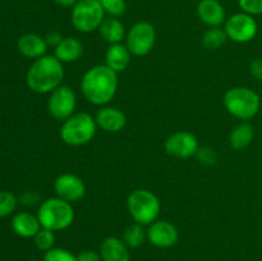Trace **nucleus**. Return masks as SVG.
I'll return each mask as SVG.
<instances>
[{
	"instance_id": "nucleus-1",
	"label": "nucleus",
	"mask_w": 262,
	"mask_h": 261,
	"mask_svg": "<svg viewBox=\"0 0 262 261\" xmlns=\"http://www.w3.org/2000/svg\"><path fill=\"white\" fill-rule=\"evenodd\" d=\"M118 73L106 64L90 68L81 79V91L91 104L102 106L114 99L118 91Z\"/></svg>"
},
{
	"instance_id": "nucleus-2",
	"label": "nucleus",
	"mask_w": 262,
	"mask_h": 261,
	"mask_svg": "<svg viewBox=\"0 0 262 261\" xmlns=\"http://www.w3.org/2000/svg\"><path fill=\"white\" fill-rule=\"evenodd\" d=\"M63 78V63L55 55H43L36 59L26 76L27 86L36 94H50L61 86Z\"/></svg>"
},
{
	"instance_id": "nucleus-3",
	"label": "nucleus",
	"mask_w": 262,
	"mask_h": 261,
	"mask_svg": "<svg viewBox=\"0 0 262 261\" xmlns=\"http://www.w3.org/2000/svg\"><path fill=\"white\" fill-rule=\"evenodd\" d=\"M223 102L230 115L242 120L256 117L261 106V99L257 92L243 86L228 90L223 97Z\"/></svg>"
},
{
	"instance_id": "nucleus-4",
	"label": "nucleus",
	"mask_w": 262,
	"mask_h": 261,
	"mask_svg": "<svg viewBox=\"0 0 262 261\" xmlns=\"http://www.w3.org/2000/svg\"><path fill=\"white\" fill-rule=\"evenodd\" d=\"M37 217L42 228L53 232H59L71 227L74 222V210L71 202L59 197H50L41 202L37 211Z\"/></svg>"
},
{
	"instance_id": "nucleus-5",
	"label": "nucleus",
	"mask_w": 262,
	"mask_h": 261,
	"mask_svg": "<svg viewBox=\"0 0 262 261\" xmlns=\"http://www.w3.org/2000/svg\"><path fill=\"white\" fill-rule=\"evenodd\" d=\"M97 130L96 119L89 113H74L64 120L60 128V138L66 145L78 147L92 141Z\"/></svg>"
},
{
	"instance_id": "nucleus-6",
	"label": "nucleus",
	"mask_w": 262,
	"mask_h": 261,
	"mask_svg": "<svg viewBox=\"0 0 262 261\" xmlns=\"http://www.w3.org/2000/svg\"><path fill=\"white\" fill-rule=\"evenodd\" d=\"M127 209L135 223L141 225H150L156 222L161 211L159 197L154 192L145 188H138L130 192L127 199Z\"/></svg>"
},
{
	"instance_id": "nucleus-7",
	"label": "nucleus",
	"mask_w": 262,
	"mask_h": 261,
	"mask_svg": "<svg viewBox=\"0 0 262 261\" xmlns=\"http://www.w3.org/2000/svg\"><path fill=\"white\" fill-rule=\"evenodd\" d=\"M104 19L105 12L99 0H78L72 8V25L81 33L99 30Z\"/></svg>"
},
{
	"instance_id": "nucleus-8",
	"label": "nucleus",
	"mask_w": 262,
	"mask_h": 261,
	"mask_svg": "<svg viewBox=\"0 0 262 261\" xmlns=\"http://www.w3.org/2000/svg\"><path fill=\"white\" fill-rule=\"evenodd\" d=\"M155 42V27L146 20H141L133 25L125 36V45L130 54L135 56H145L150 54Z\"/></svg>"
},
{
	"instance_id": "nucleus-9",
	"label": "nucleus",
	"mask_w": 262,
	"mask_h": 261,
	"mask_svg": "<svg viewBox=\"0 0 262 261\" xmlns=\"http://www.w3.org/2000/svg\"><path fill=\"white\" fill-rule=\"evenodd\" d=\"M224 31L229 40L238 44H246L252 41L257 35L258 25L253 15L245 12L235 13L227 18Z\"/></svg>"
},
{
	"instance_id": "nucleus-10",
	"label": "nucleus",
	"mask_w": 262,
	"mask_h": 261,
	"mask_svg": "<svg viewBox=\"0 0 262 261\" xmlns=\"http://www.w3.org/2000/svg\"><path fill=\"white\" fill-rule=\"evenodd\" d=\"M77 106V96L69 86H59L50 92L48 100L49 114L56 120H66L74 114Z\"/></svg>"
},
{
	"instance_id": "nucleus-11",
	"label": "nucleus",
	"mask_w": 262,
	"mask_h": 261,
	"mask_svg": "<svg viewBox=\"0 0 262 261\" xmlns=\"http://www.w3.org/2000/svg\"><path fill=\"white\" fill-rule=\"evenodd\" d=\"M164 146L168 155L177 159H189L196 155L199 150V141L193 133L179 130L169 136Z\"/></svg>"
},
{
	"instance_id": "nucleus-12",
	"label": "nucleus",
	"mask_w": 262,
	"mask_h": 261,
	"mask_svg": "<svg viewBox=\"0 0 262 261\" xmlns=\"http://www.w3.org/2000/svg\"><path fill=\"white\" fill-rule=\"evenodd\" d=\"M54 191L56 197L72 204L83 199L86 194V186L78 176L64 173L56 177L54 182Z\"/></svg>"
},
{
	"instance_id": "nucleus-13",
	"label": "nucleus",
	"mask_w": 262,
	"mask_h": 261,
	"mask_svg": "<svg viewBox=\"0 0 262 261\" xmlns=\"http://www.w3.org/2000/svg\"><path fill=\"white\" fill-rule=\"evenodd\" d=\"M147 240L159 248H170L178 242L179 232L176 225L166 220H156L148 225Z\"/></svg>"
},
{
	"instance_id": "nucleus-14",
	"label": "nucleus",
	"mask_w": 262,
	"mask_h": 261,
	"mask_svg": "<svg viewBox=\"0 0 262 261\" xmlns=\"http://www.w3.org/2000/svg\"><path fill=\"white\" fill-rule=\"evenodd\" d=\"M197 15L209 27H220L227 20V13L219 0H201L197 5Z\"/></svg>"
},
{
	"instance_id": "nucleus-15",
	"label": "nucleus",
	"mask_w": 262,
	"mask_h": 261,
	"mask_svg": "<svg viewBox=\"0 0 262 261\" xmlns=\"http://www.w3.org/2000/svg\"><path fill=\"white\" fill-rule=\"evenodd\" d=\"M97 127L101 128L105 132L115 133L122 130L127 124V117L124 113L118 107L105 106L97 112L95 117Z\"/></svg>"
},
{
	"instance_id": "nucleus-16",
	"label": "nucleus",
	"mask_w": 262,
	"mask_h": 261,
	"mask_svg": "<svg viewBox=\"0 0 262 261\" xmlns=\"http://www.w3.org/2000/svg\"><path fill=\"white\" fill-rule=\"evenodd\" d=\"M18 50L23 56L30 59H38L46 55L49 45L46 44L45 37L36 35V33H26L18 38Z\"/></svg>"
},
{
	"instance_id": "nucleus-17",
	"label": "nucleus",
	"mask_w": 262,
	"mask_h": 261,
	"mask_svg": "<svg viewBox=\"0 0 262 261\" xmlns=\"http://www.w3.org/2000/svg\"><path fill=\"white\" fill-rule=\"evenodd\" d=\"M100 256L102 261H130L129 248L117 237H107L102 241Z\"/></svg>"
},
{
	"instance_id": "nucleus-18",
	"label": "nucleus",
	"mask_w": 262,
	"mask_h": 261,
	"mask_svg": "<svg viewBox=\"0 0 262 261\" xmlns=\"http://www.w3.org/2000/svg\"><path fill=\"white\" fill-rule=\"evenodd\" d=\"M132 54L125 44H113L105 53V64L117 73L124 72L130 63Z\"/></svg>"
},
{
	"instance_id": "nucleus-19",
	"label": "nucleus",
	"mask_w": 262,
	"mask_h": 261,
	"mask_svg": "<svg viewBox=\"0 0 262 261\" xmlns=\"http://www.w3.org/2000/svg\"><path fill=\"white\" fill-rule=\"evenodd\" d=\"M12 228L17 235L22 238H33L41 229L37 215L31 212H18L12 220Z\"/></svg>"
},
{
	"instance_id": "nucleus-20",
	"label": "nucleus",
	"mask_w": 262,
	"mask_h": 261,
	"mask_svg": "<svg viewBox=\"0 0 262 261\" xmlns=\"http://www.w3.org/2000/svg\"><path fill=\"white\" fill-rule=\"evenodd\" d=\"M83 54V44L73 36L64 37L56 48H54V55L61 63H74Z\"/></svg>"
},
{
	"instance_id": "nucleus-21",
	"label": "nucleus",
	"mask_w": 262,
	"mask_h": 261,
	"mask_svg": "<svg viewBox=\"0 0 262 261\" xmlns=\"http://www.w3.org/2000/svg\"><path fill=\"white\" fill-rule=\"evenodd\" d=\"M100 36L104 38L110 45L113 44H120L125 37V27L118 18L107 17L102 20L101 26L99 27Z\"/></svg>"
},
{
	"instance_id": "nucleus-22",
	"label": "nucleus",
	"mask_w": 262,
	"mask_h": 261,
	"mask_svg": "<svg viewBox=\"0 0 262 261\" xmlns=\"http://www.w3.org/2000/svg\"><path fill=\"white\" fill-rule=\"evenodd\" d=\"M253 137H255V128L250 123H241L230 132L229 143L234 150H243L251 145Z\"/></svg>"
},
{
	"instance_id": "nucleus-23",
	"label": "nucleus",
	"mask_w": 262,
	"mask_h": 261,
	"mask_svg": "<svg viewBox=\"0 0 262 261\" xmlns=\"http://www.w3.org/2000/svg\"><path fill=\"white\" fill-rule=\"evenodd\" d=\"M147 233L143 229V225L138 223H133L123 233V242L128 246V248H137L143 243Z\"/></svg>"
},
{
	"instance_id": "nucleus-24",
	"label": "nucleus",
	"mask_w": 262,
	"mask_h": 261,
	"mask_svg": "<svg viewBox=\"0 0 262 261\" xmlns=\"http://www.w3.org/2000/svg\"><path fill=\"white\" fill-rule=\"evenodd\" d=\"M228 40L225 31L220 27H210L202 37V44L209 50H217Z\"/></svg>"
},
{
	"instance_id": "nucleus-25",
	"label": "nucleus",
	"mask_w": 262,
	"mask_h": 261,
	"mask_svg": "<svg viewBox=\"0 0 262 261\" xmlns=\"http://www.w3.org/2000/svg\"><path fill=\"white\" fill-rule=\"evenodd\" d=\"M54 233L55 232H53V230L41 228L37 234L33 237L36 247L40 251H45V252L54 248V245H55V234Z\"/></svg>"
},
{
	"instance_id": "nucleus-26",
	"label": "nucleus",
	"mask_w": 262,
	"mask_h": 261,
	"mask_svg": "<svg viewBox=\"0 0 262 261\" xmlns=\"http://www.w3.org/2000/svg\"><path fill=\"white\" fill-rule=\"evenodd\" d=\"M18 200L10 191H0V217L8 216L15 210Z\"/></svg>"
},
{
	"instance_id": "nucleus-27",
	"label": "nucleus",
	"mask_w": 262,
	"mask_h": 261,
	"mask_svg": "<svg viewBox=\"0 0 262 261\" xmlns=\"http://www.w3.org/2000/svg\"><path fill=\"white\" fill-rule=\"evenodd\" d=\"M104 9L105 14H109V17L119 18L127 10L125 0H99Z\"/></svg>"
},
{
	"instance_id": "nucleus-28",
	"label": "nucleus",
	"mask_w": 262,
	"mask_h": 261,
	"mask_svg": "<svg viewBox=\"0 0 262 261\" xmlns=\"http://www.w3.org/2000/svg\"><path fill=\"white\" fill-rule=\"evenodd\" d=\"M43 261H77V256L64 248H51L46 251Z\"/></svg>"
},
{
	"instance_id": "nucleus-29",
	"label": "nucleus",
	"mask_w": 262,
	"mask_h": 261,
	"mask_svg": "<svg viewBox=\"0 0 262 261\" xmlns=\"http://www.w3.org/2000/svg\"><path fill=\"white\" fill-rule=\"evenodd\" d=\"M239 8L251 15L262 14V0H238Z\"/></svg>"
},
{
	"instance_id": "nucleus-30",
	"label": "nucleus",
	"mask_w": 262,
	"mask_h": 261,
	"mask_svg": "<svg viewBox=\"0 0 262 261\" xmlns=\"http://www.w3.org/2000/svg\"><path fill=\"white\" fill-rule=\"evenodd\" d=\"M196 156L199 158V160L202 164H206V165H212V164L216 163V153H215L214 148L209 147V146H205V147H199L197 150Z\"/></svg>"
},
{
	"instance_id": "nucleus-31",
	"label": "nucleus",
	"mask_w": 262,
	"mask_h": 261,
	"mask_svg": "<svg viewBox=\"0 0 262 261\" xmlns=\"http://www.w3.org/2000/svg\"><path fill=\"white\" fill-rule=\"evenodd\" d=\"M250 73L258 81H262V59H255L250 64Z\"/></svg>"
},
{
	"instance_id": "nucleus-32",
	"label": "nucleus",
	"mask_w": 262,
	"mask_h": 261,
	"mask_svg": "<svg viewBox=\"0 0 262 261\" xmlns=\"http://www.w3.org/2000/svg\"><path fill=\"white\" fill-rule=\"evenodd\" d=\"M63 38L64 37L61 36V33L59 32V31H50V32H48V35H46L45 41L49 46L56 48V46L60 44V41L63 40Z\"/></svg>"
},
{
	"instance_id": "nucleus-33",
	"label": "nucleus",
	"mask_w": 262,
	"mask_h": 261,
	"mask_svg": "<svg viewBox=\"0 0 262 261\" xmlns=\"http://www.w3.org/2000/svg\"><path fill=\"white\" fill-rule=\"evenodd\" d=\"M77 261H101V256L91 250L82 251L79 255H77Z\"/></svg>"
},
{
	"instance_id": "nucleus-34",
	"label": "nucleus",
	"mask_w": 262,
	"mask_h": 261,
	"mask_svg": "<svg viewBox=\"0 0 262 261\" xmlns=\"http://www.w3.org/2000/svg\"><path fill=\"white\" fill-rule=\"evenodd\" d=\"M33 194V192H27L25 196H22V202L25 205H35L36 202L38 201V196L37 197H31Z\"/></svg>"
},
{
	"instance_id": "nucleus-35",
	"label": "nucleus",
	"mask_w": 262,
	"mask_h": 261,
	"mask_svg": "<svg viewBox=\"0 0 262 261\" xmlns=\"http://www.w3.org/2000/svg\"><path fill=\"white\" fill-rule=\"evenodd\" d=\"M54 2H55L58 5H60V7H64V8L72 7L73 8L78 0H54Z\"/></svg>"
},
{
	"instance_id": "nucleus-36",
	"label": "nucleus",
	"mask_w": 262,
	"mask_h": 261,
	"mask_svg": "<svg viewBox=\"0 0 262 261\" xmlns=\"http://www.w3.org/2000/svg\"><path fill=\"white\" fill-rule=\"evenodd\" d=\"M32 261H35V260H32Z\"/></svg>"
}]
</instances>
